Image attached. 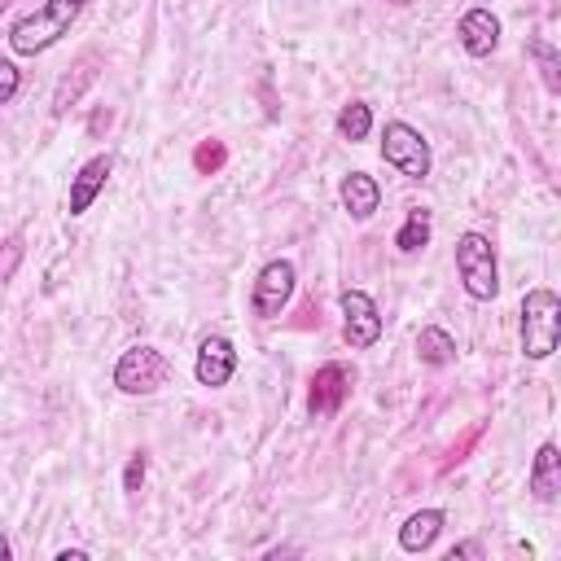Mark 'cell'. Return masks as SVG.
I'll use <instances>...</instances> for the list:
<instances>
[{
	"instance_id": "obj_6",
	"label": "cell",
	"mask_w": 561,
	"mask_h": 561,
	"mask_svg": "<svg viewBox=\"0 0 561 561\" xmlns=\"http://www.w3.org/2000/svg\"><path fill=\"white\" fill-rule=\"evenodd\" d=\"M289 298H294V263L289 259H272L254 280V316L276 320Z\"/></svg>"
},
{
	"instance_id": "obj_27",
	"label": "cell",
	"mask_w": 561,
	"mask_h": 561,
	"mask_svg": "<svg viewBox=\"0 0 561 561\" xmlns=\"http://www.w3.org/2000/svg\"><path fill=\"white\" fill-rule=\"evenodd\" d=\"M0 561H9V539L0 535Z\"/></svg>"
},
{
	"instance_id": "obj_21",
	"label": "cell",
	"mask_w": 561,
	"mask_h": 561,
	"mask_svg": "<svg viewBox=\"0 0 561 561\" xmlns=\"http://www.w3.org/2000/svg\"><path fill=\"white\" fill-rule=\"evenodd\" d=\"M18 263H22V237L13 232V237H4V245H0V285H9V280H13Z\"/></svg>"
},
{
	"instance_id": "obj_25",
	"label": "cell",
	"mask_w": 561,
	"mask_h": 561,
	"mask_svg": "<svg viewBox=\"0 0 561 561\" xmlns=\"http://www.w3.org/2000/svg\"><path fill=\"white\" fill-rule=\"evenodd\" d=\"M456 557H482V543H478V539H469V543H456V548L447 552V561H456Z\"/></svg>"
},
{
	"instance_id": "obj_1",
	"label": "cell",
	"mask_w": 561,
	"mask_h": 561,
	"mask_svg": "<svg viewBox=\"0 0 561 561\" xmlns=\"http://www.w3.org/2000/svg\"><path fill=\"white\" fill-rule=\"evenodd\" d=\"M83 4H88V0H48L44 9H35V13L18 18V22H13V31H9L13 53L35 57V53L53 48V44L75 26V18L83 13Z\"/></svg>"
},
{
	"instance_id": "obj_2",
	"label": "cell",
	"mask_w": 561,
	"mask_h": 561,
	"mask_svg": "<svg viewBox=\"0 0 561 561\" xmlns=\"http://www.w3.org/2000/svg\"><path fill=\"white\" fill-rule=\"evenodd\" d=\"M561 337V302L552 289H530L522 298V351L530 359H548Z\"/></svg>"
},
{
	"instance_id": "obj_9",
	"label": "cell",
	"mask_w": 561,
	"mask_h": 561,
	"mask_svg": "<svg viewBox=\"0 0 561 561\" xmlns=\"http://www.w3.org/2000/svg\"><path fill=\"white\" fill-rule=\"evenodd\" d=\"M193 373H197V381H202V386H210V390H215V386H228V377L237 373V351H232V342H228V337H219V333L202 337Z\"/></svg>"
},
{
	"instance_id": "obj_22",
	"label": "cell",
	"mask_w": 561,
	"mask_h": 561,
	"mask_svg": "<svg viewBox=\"0 0 561 561\" xmlns=\"http://www.w3.org/2000/svg\"><path fill=\"white\" fill-rule=\"evenodd\" d=\"M18 83H22V75H18V66L0 57V105H9V101L18 96Z\"/></svg>"
},
{
	"instance_id": "obj_17",
	"label": "cell",
	"mask_w": 561,
	"mask_h": 561,
	"mask_svg": "<svg viewBox=\"0 0 561 561\" xmlns=\"http://www.w3.org/2000/svg\"><path fill=\"white\" fill-rule=\"evenodd\" d=\"M430 241V210H408V219H403V228L394 232V245L403 250V254H416L421 245Z\"/></svg>"
},
{
	"instance_id": "obj_16",
	"label": "cell",
	"mask_w": 561,
	"mask_h": 561,
	"mask_svg": "<svg viewBox=\"0 0 561 561\" xmlns=\"http://www.w3.org/2000/svg\"><path fill=\"white\" fill-rule=\"evenodd\" d=\"M416 355H421V364L443 368V364L456 359V337H451L447 329H438V324H425V329L416 333Z\"/></svg>"
},
{
	"instance_id": "obj_14",
	"label": "cell",
	"mask_w": 561,
	"mask_h": 561,
	"mask_svg": "<svg viewBox=\"0 0 561 561\" xmlns=\"http://www.w3.org/2000/svg\"><path fill=\"white\" fill-rule=\"evenodd\" d=\"M337 193H342V206L351 210V219H368V215L381 206V188H377V180L364 175V171H351Z\"/></svg>"
},
{
	"instance_id": "obj_8",
	"label": "cell",
	"mask_w": 561,
	"mask_h": 561,
	"mask_svg": "<svg viewBox=\"0 0 561 561\" xmlns=\"http://www.w3.org/2000/svg\"><path fill=\"white\" fill-rule=\"evenodd\" d=\"M351 386H355V373L346 368V364H324V368H316V377H311V416H333L346 399H351Z\"/></svg>"
},
{
	"instance_id": "obj_15",
	"label": "cell",
	"mask_w": 561,
	"mask_h": 561,
	"mask_svg": "<svg viewBox=\"0 0 561 561\" xmlns=\"http://www.w3.org/2000/svg\"><path fill=\"white\" fill-rule=\"evenodd\" d=\"M438 530H443V513H438V508H421V513H412V517L403 522L399 543H403L408 552H425V548L438 539Z\"/></svg>"
},
{
	"instance_id": "obj_13",
	"label": "cell",
	"mask_w": 561,
	"mask_h": 561,
	"mask_svg": "<svg viewBox=\"0 0 561 561\" xmlns=\"http://www.w3.org/2000/svg\"><path fill=\"white\" fill-rule=\"evenodd\" d=\"M530 491H535V500H543V504L557 500V491H561V451H557V443H543V447L535 451Z\"/></svg>"
},
{
	"instance_id": "obj_11",
	"label": "cell",
	"mask_w": 561,
	"mask_h": 561,
	"mask_svg": "<svg viewBox=\"0 0 561 561\" xmlns=\"http://www.w3.org/2000/svg\"><path fill=\"white\" fill-rule=\"evenodd\" d=\"M96 75H101V57H96V53H83V57L75 61V70L57 83V92H53V114H66V110L96 83Z\"/></svg>"
},
{
	"instance_id": "obj_23",
	"label": "cell",
	"mask_w": 561,
	"mask_h": 561,
	"mask_svg": "<svg viewBox=\"0 0 561 561\" xmlns=\"http://www.w3.org/2000/svg\"><path fill=\"white\" fill-rule=\"evenodd\" d=\"M140 482H145V451H136V456L127 460V469H123V491H127V495H136V491H140Z\"/></svg>"
},
{
	"instance_id": "obj_12",
	"label": "cell",
	"mask_w": 561,
	"mask_h": 561,
	"mask_svg": "<svg viewBox=\"0 0 561 561\" xmlns=\"http://www.w3.org/2000/svg\"><path fill=\"white\" fill-rule=\"evenodd\" d=\"M105 180H110V158L105 153H96L92 162H83L79 175L70 180V215H83L96 202V193L105 188Z\"/></svg>"
},
{
	"instance_id": "obj_3",
	"label": "cell",
	"mask_w": 561,
	"mask_h": 561,
	"mask_svg": "<svg viewBox=\"0 0 561 561\" xmlns=\"http://www.w3.org/2000/svg\"><path fill=\"white\" fill-rule=\"evenodd\" d=\"M456 272H460V285L469 298L486 302L500 294V272H495V250L482 232H465L456 241Z\"/></svg>"
},
{
	"instance_id": "obj_4",
	"label": "cell",
	"mask_w": 561,
	"mask_h": 561,
	"mask_svg": "<svg viewBox=\"0 0 561 561\" xmlns=\"http://www.w3.org/2000/svg\"><path fill=\"white\" fill-rule=\"evenodd\" d=\"M381 158L399 171V175H408V180H425L430 175V140L412 127V123H386V131H381Z\"/></svg>"
},
{
	"instance_id": "obj_19",
	"label": "cell",
	"mask_w": 561,
	"mask_h": 561,
	"mask_svg": "<svg viewBox=\"0 0 561 561\" xmlns=\"http://www.w3.org/2000/svg\"><path fill=\"white\" fill-rule=\"evenodd\" d=\"M526 53L539 61V75H543L548 92H561V75H557V48H552V44H543V39H530V44H526Z\"/></svg>"
},
{
	"instance_id": "obj_10",
	"label": "cell",
	"mask_w": 561,
	"mask_h": 561,
	"mask_svg": "<svg viewBox=\"0 0 561 561\" xmlns=\"http://www.w3.org/2000/svg\"><path fill=\"white\" fill-rule=\"evenodd\" d=\"M456 35H460V44H465L469 57H491L495 44H500V18H495L491 9H469V13L460 18Z\"/></svg>"
},
{
	"instance_id": "obj_18",
	"label": "cell",
	"mask_w": 561,
	"mask_h": 561,
	"mask_svg": "<svg viewBox=\"0 0 561 561\" xmlns=\"http://www.w3.org/2000/svg\"><path fill=\"white\" fill-rule=\"evenodd\" d=\"M368 131H373V110H368L364 101L342 105V114H337V136H342V140H364Z\"/></svg>"
},
{
	"instance_id": "obj_20",
	"label": "cell",
	"mask_w": 561,
	"mask_h": 561,
	"mask_svg": "<svg viewBox=\"0 0 561 561\" xmlns=\"http://www.w3.org/2000/svg\"><path fill=\"white\" fill-rule=\"evenodd\" d=\"M224 158H228V153H224L219 140H202L197 153H193V167H197V175H215V171L224 167Z\"/></svg>"
},
{
	"instance_id": "obj_26",
	"label": "cell",
	"mask_w": 561,
	"mask_h": 561,
	"mask_svg": "<svg viewBox=\"0 0 561 561\" xmlns=\"http://www.w3.org/2000/svg\"><path fill=\"white\" fill-rule=\"evenodd\" d=\"M88 552L83 548H66V552H57V561H83Z\"/></svg>"
},
{
	"instance_id": "obj_29",
	"label": "cell",
	"mask_w": 561,
	"mask_h": 561,
	"mask_svg": "<svg viewBox=\"0 0 561 561\" xmlns=\"http://www.w3.org/2000/svg\"><path fill=\"white\" fill-rule=\"evenodd\" d=\"M4 9H9V0H0V13H4Z\"/></svg>"
},
{
	"instance_id": "obj_24",
	"label": "cell",
	"mask_w": 561,
	"mask_h": 561,
	"mask_svg": "<svg viewBox=\"0 0 561 561\" xmlns=\"http://www.w3.org/2000/svg\"><path fill=\"white\" fill-rule=\"evenodd\" d=\"M478 434H482V430H478V425H473V430H469V434H465V438H460V443H456V447H451V456H447V465H456V460H465V451H469V447H473V438H478Z\"/></svg>"
},
{
	"instance_id": "obj_28",
	"label": "cell",
	"mask_w": 561,
	"mask_h": 561,
	"mask_svg": "<svg viewBox=\"0 0 561 561\" xmlns=\"http://www.w3.org/2000/svg\"><path fill=\"white\" fill-rule=\"evenodd\" d=\"M390 4H412V0H390Z\"/></svg>"
},
{
	"instance_id": "obj_7",
	"label": "cell",
	"mask_w": 561,
	"mask_h": 561,
	"mask_svg": "<svg viewBox=\"0 0 561 561\" xmlns=\"http://www.w3.org/2000/svg\"><path fill=\"white\" fill-rule=\"evenodd\" d=\"M342 333H346V342L355 351H364V346H373L381 337V311L364 289H346L342 294Z\"/></svg>"
},
{
	"instance_id": "obj_5",
	"label": "cell",
	"mask_w": 561,
	"mask_h": 561,
	"mask_svg": "<svg viewBox=\"0 0 561 561\" xmlns=\"http://www.w3.org/2000/svg\"><path fill=\"white\" fill-rule=\"evenodd\" d=\"M167 377H171V364L153 346H131L114 364V386L123 394H153L158 386H167Z\"/></svg>"
}]
</instances>
